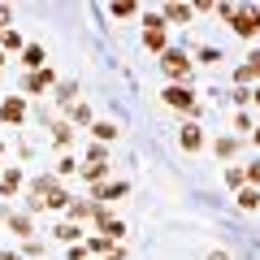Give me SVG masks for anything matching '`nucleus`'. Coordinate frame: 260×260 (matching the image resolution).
Listing matches in <instances>:
<instances>
[{
	"mask_svg": "<svg viewBox=\"0 0 260 260\" xmlns=\"http://www.w3.org/2000/svg\"><path fill=\"white\" fill-rule=\"evenodd\" d=\"M234 78H239V83H260V52H251V56H247V65H243Z\"/></svg>",
	"mask_w": 260,
	"mask_h": 260,
	"instance_id": "6e6552de",
	"label": "nucleus"
},
{
	"mask_svg": "<svg viewBox=\"0 0 260 260\" xmlns=\"http://www.w3.org/2000/svg\"><path fill=\"white\" fill-rule=\"evenodd\" d=\"M95 221H100V230H104V239H126V225H121V217H113L109 208H95Z\"/></svg>",
	"mask_w": 260,
	"mask_h": 260,
	"instance_id": "7ed1b4c3",
	"label": "nucleus"
},
{
	"mask_svg": "<svg viewBox=\"0 0 260 260\" xmlns=\"http://www.w3.org/2000/svg\"><path fill=\"white\" fill-rule=\"evenodd\" d=\"M165 74L169 78H186L191 74V56L186 52H165Z\"/></svg>",
	"mask_w": 260,
	"mask_h": 260,
	"instance_id": "20e7f679",
	"label": "nucleus"
},
{
	"mask_svg": "<svg viewBox=\"0 0 260 260\" xmlns=\"http://www.w3.org/2000/svg\"><path fill=\"white\" fill-rule=\"evenodd\" d=\"M48 83H56V70H35V74L26 78V91H44Z\"/></svg>",
	"mask_w": 260,
	"mask_h": 260,
	"instance_id": "1a4fd4ad",
	"label": "nucleus"
},
{
	"mask_svg": "<svg viewBox=\"0 0 260 260\" xmlns=\"http://www.w3.org/2000/svg\"><path fill=\"white\" fill-rule=\"evenodd\" d=\"M0 48H9V52H26V48H22V35H18V30H5V35H0Z\"/></svg>",
	"mask_w": 260,
	"mask_h": 260,
	"instance_id": "4468645a",
	"label": "nucleus"
},
{
	"mask_svg": "<svg viewBox=\"0 0 260 260\" xmlns=\"http://www.w3.org/2000/svg\"><path fill=\"white\" fill-rule=\"evenodd\" d=\"M91 130H95V139H100V143L104 139H117V126H109V121H95Z\"/></svg>",
	"mask_w": 260,
	"mask_h": 260,
	"instance_id": "f3484780",
	"label": "nucleus"
},
{
	"mask_svg": "<svg viewBox=\"0 0 260 260\" xmlns=\"http://www.w3.org/2000/svg\"><path fill=\"white\" fill-rule=\"evenodd\" d=\"M251 104H256V109H260V87H256V95H251Z\"/></svg>",
	"mask_w": 260,
	"mask_h": 260,
	"instance_id": "c756f323",
	"label": "nucleus"
},
{
	"mask_svg": "<svg viewBox=\"0 0 260 260\" xmlns=\"http://www.w3.org/2000/svg\"><path fill=\"white\" fill-rule=\"evenodd\" d=\"M18 186H22V174H5L0 178V195H13Z\"/></svg>",
	"mask_w": 260,
	"mask_h": 260,
	"instance_id": "dca6fc26",
	"label": "nucleus"
},
{
	"mask_svg": "<svg viewBox=\"0 0 260 260\" xmlns=\"http://www.w3.org/2000/svg\"><path fill=\"white\" fill-rule=\"evenodd\" d=\"M56 239H78V225H56Z\"/></svg>",
	"mask_w": 260,
	"mask_h": 260,
	"instance_id": "393cba45",
	"label": "nucleus"
},
{
	"mask_svg": "<svg viewBox=\"0 0 260 260\" xmlns=\"http://www.w3.org/2000/svg\"><path fill=\"white\" fill-rule=\"evenodd\" d=\"M22 117H26V104L18 95H5L0 100V121H22Z\"/></svg>",
	"mask_w": 260,
	"mask_h": 260,
	"instance_id": "423d86ee",
	"label": "nucleus"
},
{
	"mask_svg": "<svg viewBox=\"0 0 260 260\" xmlns=\"http://www.w3.org/2000/svg\"><path fill=\"white\" fill-rule=\"evenodd\" d=\"M230 26H234V35L256 39V35H260V9H256V5H247V9H234V13H230Z\"/></svg>",
	"mask_w": 260,
	"mask_h": 260,
	"instance_id": "f257e3e1",
	"label": "nucleus"
},
{
	"mask_svg": "<svg viewBox=\"0 0 260 260\" xmlns=\"http://www.w3.org/2000/svg\"><path fill=\"white\" fill-rule=\"evenodd\" d=\"M70 117H74V121H87V126H91V109H87V104H70Z\"/></svg>",
	"mask_w": 260,
	"mask_h": 260,
	"instance_id": "5701e85b",
	"label": "nucleus"
},
{
	"mask_svg": "<svg viewBox=\"0 0 260 260\" xmlns=\"http://www.w3.org/2000/svg\"><path fill=\"white\" fill-rule=\"evenodd\" d=\"M213 152H217L221 160H230L234 152H239V139H217V143H213Z\"/></svg>",
	"mask_w": 260,
	"mask_h": 260,
	"instance_id": "ddd939ff",
	"label": "nucleus"
},
{
	"mask_svg": "<svg viewBox=\"0 0 260 260\" xmlns=\"http://www.w3.org/2000/svg\"><path fill=\"white\" fill-rule=\"evenodd\" d=\"M239 208H247V213L260 208V191H256V186H243V191H239Z\"/></svg>",
	"mask_w": 260,
	"mask_h": 260,
	"instance_id": "9b49d317",
	"label": "nucleus"
},
{
	"mask_svg": "<svg viewBox=\"0 0 260 260\" xmlns=\"http://www.w3.org/2000/svg\"><path fill=\"white\" fill-rule=\"evenodd\" d=\"M143 30H165V13H143Z\"/></svg>",
	"mask_w": 260,
	"mask_h": 260,
	"instance_id": "a211bd4d",
	"label": "nucleus"
},
{
	"mask_svg": "<svg viewBox=\"0 0 260 260\" xmlns=\"http://www.w3.org/2000/svg\"><path fill=\"white\" fill-rule=\"evenodd\" d=\"M247 182L260 191V160H251V165H247Z\"/></svg>",
	"mask_w": 260,
	"mask_h": 260,
	"instance_id": "b1692460",
	"label": "nucleus"
},
{
	"mask_svg": "<svg viewBox=\"0 0 260 260\" xmlns=\"http://www.w3.org/2000/svg\"><path fill=\"white\" fill-rule=\"evenodd\" d=\"M165 22H191V5H169V9H165Z\"/></svg>",
	"mask_w": 260,
	"mask_h": 260,
	"instance_id": "f8f14e48",
	"label": "nucleus"
},
{
	"mask_svg": "<svg viewBox=\"0 0 260 260\" xmlns=\"http://www.w3.org/2000/svg\"><path fill=\"white\" fill-rule=\"evenodd\" d=\"M52 143H56V148L70 143V126H65V121H56V126H52Z\"/></svg>",
	"mask_w": 260,
	"mask_h": 260,
	"instance_id": "6ab92c4d",
	"label": "nucleus"
},
{
	"mask_svg": "<svg viewBox=\"0 0 260 260\" xmlns=\"http://www.w3.org/2000/svg\"><path fill=\"white\" fill-rule=\"evenodd\" d=\"M243 178H247V169H225V186H234V191H243Z\"/></svg>",
	"mask_w": 260,
	"mask_h": 260,
	"instance_id": "aec40b11",
	"label": "nucleus"
},
{
	"mask_svg": "<svg viewBox=\"0 0 260 260\" xmlns=\"http://www.w3.org/2000/svg\"><path fill=\"white\" fill-rule=\"evenodd\" d=\"M208 260H230V256H225V251H213V256H208Z\"/></svg>",
	"mask_w": 260,
	"mask_h": 260,
	"instance_id": "cd10ccee",
	"label": "nucleus"
},
{
	"mask_svg": "<svg viewBox=\"0 0 260 260\" xmlns=\"http://www.w3.org/2000/svg\"><path fill=\"white\" fill-rule=\"evenodd\" d=\"M9 225H13L18 234H30V217H26V213H13V217H9Z\"/></svg>",
	"mask_w": 260,
	"mask_h": 260,
	"instance_id": "4be33fe9",
	"label": "nucleus"
},
{
	"mask_svg": "<svg viewBox=\"0 0 260 260\" xmlns=\"http://www.w3.org/2000/svg\"><path fill=\"white\" fill-rule=\"evenodd\" d=\"M9 18H13V13L5 9V5H0V26H9Z\"/></svg>",
	"mask_w": 260,
	"mask_h": 260,
	"instance_id": "a878e982",
	"label": "nucleus"
},
{
	"mask_svg": "<svg viewBox=\"0 0 260 260\" xmlns=\"http://www.w3.org/2000/svg\"><path fill=\"white\" fill-rule=\"evenodd\" d=\"M160 100L169 104V109H178V113H186V117H195L200 113V104H195V95H191V87H165V95Z\"/></svg>",
	"mask_w": 260,
	"mask_h": 260,
	"instance_id": "f03ea898",
	"label": "nucleus"
},
{
	"mask_svg": "<svg viewBox=\"0 0 260 260\" xmlns=\"http://www.w3.org/2000/svg\"><path fill=\"white\" fill-rule=\"evenodd\" d=\"M0 260H22V256H18V251H0Z\"/></svg>",
	"mask_w": 260,
	"mask_h": 260,
	"instance_id": "bb28decb",
	"label": "nucleus"
},
{
	"mask_svg": "<svg viewBox=\"0 0 260 260\" xmlns=\"http://www.w3.org/2000/svg\"><path fill=\"white\" fill-rule=\"evenodd\" d=\"M135 13H139L135 0H117V5H113V18H135Z\"/></svg>",
	"mask_w": 260,
	"mask_h": 260,
	"instance_id": "2eb2a0df",
	"label": "nucleus"
},
{
	"mask_svg": "<svg viewBox=\"0 0 260 260\" xmlns=\"http://www.w3.org/2000/svg\"><path fill=\"white\" fill-rule=\"evenodd\" d=\"M126 195H130L126 182H104V186H95V204H104V200H126Z\"/></svg>",
	"mask_w": 260,
	"mask_h": 260,
	"instance_id": "0eeeda50",
	"label": "nucleus"
},
{
	"mask_svg": "<svg viewBox=\"0 0 260 260\" xmlns=\"http://www.w3.org/2000/svg\"><path fill=\"white\" fill-rule=\"evenodd\" d=\"M0 61H5V48H0Z\"/></svg>",
	"mask_w": 260,
	"mask_h": 260,
	"instance_id": "7c9ffc66",
	"label": "nucleus"
},
{
	"mask_svg": "<svg viewBox=\"0 0 260 260\" xmlns=\"http://www.w3.org/2000/svg\"><path fill=\"white\" fill-rule=\"evenodd\" d=\"M22 61H26V65H44V48H39V44H30L26 52H22Z\"/></svg>",
	"mask_w": 260,
	"mask_h": 260,
	"instance_id": "412c9836",
	"label": "nucleus"
},
{
	"mask_svg": "<svg viewBox=\"0 0 260 260\" xmlns=\"http://www.w3.org/2000/svg\"><path fill=\"white\" fill-rule=\"evenodd\" d=\"M143 48H148V52H169L165 48V30H143Z\"/></svg>",
	"mask_w": 260,
	"mask_h": 260,
	"instance_id": "9d476101",
	"label": "nucleus"
},
{
	"mask_svg": "<svg viewBox=\"0 0 260 260\" xmlns=\"http://www.w3.org/2000/svg\"><path fill=\"white\" fill-rule=\"evenodd\" d=\"M0 156H5V148H0Z\"/></svg>",
	"mask_w": 260,
	"mask_h": 260,
	"instance_id": "2f4dec72",
	"label": "nucleus"
},
{
	"mask_svg": "<svg viewBox=\"0 0 260 260\" xmlns=\"http://www.w3.org/2000/svg\"><path fill=\"white\" fill-rule=\"evenodd\" d=\"M251 143H256V148H260V126H256V135H251Z\"/></svg>",
	"mask_w": 260,
	"mask_h": 260,
	"instance_id": "c85d7f7f",
	"label": "nucleus"
},
{
	"mask_svg": "<svg viewBox=\"0 0 260 260\" xmlns=\"http://www.w3.org/2000/svg\"><path fill=\"white\" fill-rule=\"evenodd\" d=\"M178 143H182L186 152H200V148H204V135H200V126H195V121H186V126L178 130Z\"/></svg>",
	"mask_w": 260,
	"mask_h": 260,
	"instance_id": "39448f33",
	"label": "nucleus"
}]
</instances>
